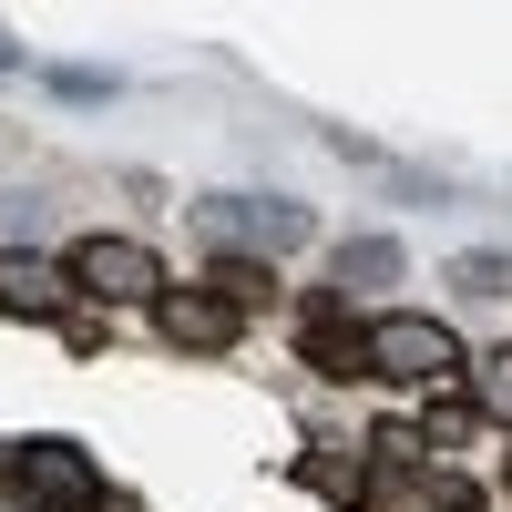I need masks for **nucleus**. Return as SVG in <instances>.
<instances>
[{"instance_id":"7ed1b4c3","label":"nucleus","mask_w":512,"mask_h":512,"mask_svg":"<svg viewBox=\"0 0 512 512\" xmlns=\"http://www.w3.org/2000/svg\"><path fill=\"white\" fill-rule=\"evenodd\" d=\"M72 308V256L0 246V318H62Z\"/></svg>"},{"instance_id":"f257e3e1","label":"nucleus","mask_w":512,"mask_h":512,"mask_svg":"<svg viewBox=\"0 0 512 512\" xmlns=\"http://www.w3.org/2000/svg\"><path fill=\"white\" fill-rule=\"evenodd\" d=\"M72 287L103 297V308H154L164 267H154V246H134V236H82L72 246Z\"/></svg>"},{"instance_id":"1a4fd4ad","label":"nucleus","mask_w":512,"mask_h":512,"mask_svg":"<svg viewBox=\"0 0 512 512\" xmlns=\"http://www.w3.org/2000/svg\"><path fill=\"white\" fill-rule=\"evenodd\" d=\"M0 512H31V502H21V492H0Z\"/></svg>"},{"instance_id":"20e7f679","label":"nucleus","mask_w":512,"mask_h":512,"mask_svg":"<svg viewBox=\"0 0 512 512\" xmlns=\"http://www.w3.org/2000/svg\"><path fill=\"white\" fill-rule=\"evenodd\" d=\"M154 318H164L175 349H236V297L226 287H164Z\"/></svg>"},{"instance_id":"39448f33","label":"nucleus","mask_w":512,"mask_h":512,"mask_svg":"<svg viewBox=\"0 0 512 512\" xmlns=\"http://www.w3.org/2000/svg\"><path fill=\"white\" fill-rule=\"evenodd\" d=\"M297 349H308V369H328V379H359L369 369V328L338 308V297H318L308 328H297Z\"/></svg>"},{"instance_id":"f03ea898","label":"nucleus","mask_w":512,"mask_h":512,"mask_svg":"<svg viewBox=\"0 0 512 512\" xmlns=\"http://www.w3.org/2000/svg\"><path fill=\"white\" fill-rule=\"evenodd\" d=\"M369 369H379V379H451V369H461V338H451L441 318H420V308L369 318Z\"/></svg>"},{"instance_id":"423d86ee","label":"nucleus","mask_w":512,"mask_h":512,"mask_svg":"<svg viewBox=\"0 0 512 512\" xmlns=\"http://www.w3.org/2000/svg\"><path fill=\"white\" fill-rule=\"evenodd\" d=\"M195 226L205 236H308V226H297V205H236V195H216V205H195Z\"/></svg>"},{"instance_id":"0eeeda50","label":"nucleus","mask_w":512,"mask_h":512,"mask_svg":"<svg viewBox=\"0 0 512 512\" xmlns=\"http://www.w3.org/2000/svg\"><path fill=\"white\" fill-rule=\"evenodd\" d=\"M21 472H31L41 492H62V502H93V472H82V451H52V441H31V451H21Z\"/></svg>"},{"instance_id":"6e6552de","label":"nucleus","mask_w":512,"mask_h":512,"mask_svg":"<svg viewBox=\"0 0 512 512\" xmlns=\"http://www.w3.org/2000/svg\"><path fill=\"white\" fill-rule=\"evenodd\" d=\"M472 400H482V420H512V338H502V349H482V369H472Z\"/></svg>"}]
</instances>
